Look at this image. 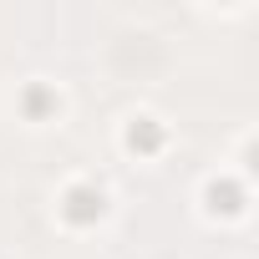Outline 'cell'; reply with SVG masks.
<instances>
[{
    "instance_id": "2",
    "label": "cell",
    "mask_w": 259,
    "mask_h": 259,
    "mask_svg": "<svg viewBox=\"0 0 259 259\" xmlns=\"http://www.w3.org/2000/svg\"><path fill=\"white\" fill-rule=\"evenodd\" d=\"M208 203H213L219 213H239V203H244V193H239L234 183H213V188H208Z\"/></svg>"
},
{
    "instance_id": "3",
    "label": "cell",
    "mask_w": 259,
    "mask_h": 259,
    "mask_svg": "<svg viewBox=\"0 0 259 259\" xmlns=\"http://www.w3.org/2000/svg\"><path fill=\"white\" fill-rule=\"evenodd\" d=\"M158 143H163V138H158L153 122H138V127H133V148H158Z\"/></svg>"
},
{
    "instance_id": "1",
    "label": "cell",
    "mask_w": 259,
    "mask_h": 259,
    "mask_svg": "<svg viewBox=\"0 0 259 259\" xmlns=\"http://www.w3.org/2000/svg\"><path fill=\"white\" fill-rule=\"evenodd\" d=\"M66 219H71V224L102 219V193H97V188H71V193H66Z\"/></svg>"
}]
</instances>
